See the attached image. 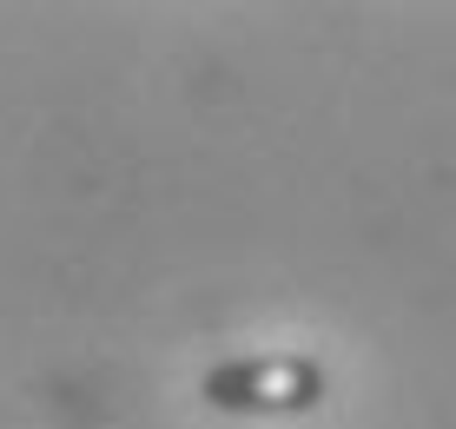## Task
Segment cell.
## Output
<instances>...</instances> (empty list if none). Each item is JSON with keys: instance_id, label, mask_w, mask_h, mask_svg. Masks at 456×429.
<instances>
[{"instance_id": "cell-1", "label": "cell", "mask_w": 456, "mask_h": 429, "mask_svg": "<svg viewBox=\"0 0 456 429\" xmlns=\"http://www.w3.org/2000/svg\"><path fill=\"white\" fill-rule=\"evenodd\" d=\"M218 409H305L318 403V370L305 357H239L206 376Z\"/></svg>"}]
</instances>
